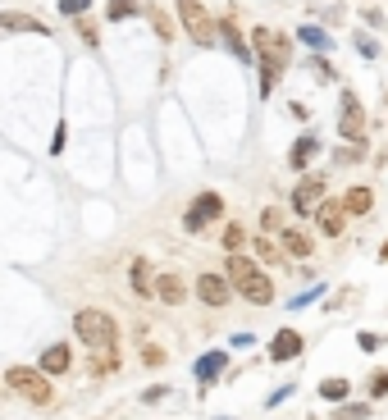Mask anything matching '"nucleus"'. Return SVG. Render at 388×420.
<instances>
[{"label": "nucleus", "instance_id": "obj_1", "mask_svg": "<svg viewBox=\"0 0 388 420\" xmlns=\"http://www.w3.org/2000/svg\"><path fill=\"white\" fill-rule=\"evenodd\" d=\"M229 283L238 288V292H242L252 306H270V301H274V283H270V279L256 270L252 256H238V252L229 256Z\"/></svg>", "mask_w": 388, "mask_h": 420}, {"label": "nucleus", "instance_id": "obj_2", "mask_svg": "<svg viewBox=\"0 0 388 420\" xmlns=\"http://www.w3.org/2000/svg\"><path fill=\"white\" fill-rule=\"evenodd\" d=\"M73 333L91 347V352H100V347H114V333H119V329H114L110 310H91L87 306V310H78V315H73Z\"/></svg>", "mask_w": 388, "mask_h": 420}, {"label": "nucleus", "instance_id": "obj_3", "mask_svg": "<svg viewBox=\"0 0 388 420\" xmlns=\"http://www.w3.org/2000/svg\"><path fill=\"white\" fill-rule=\"evenodd\" d=\"M252 42H256V55H261V69H274V73H279V69H283V64L292 60V46H288V37H283V33L256 28V37H252Z\"/></svg>", "mask_w": 388, "mask_h": 420}, {"label": "nucleus", "instance_id": "obj_4", "mask_svg": "<svg viewBox=\"0 0 388 420\" xmlns=\"http://www.w3.org/2000/svg\"><path fill=\"white\" fill-rule=\"evenodd\" d=\"M10 388L19 393V398H28L33 407H42V402H51V379L42 375V370H28V365H14L10 375Z\"/></svg>", "mask_w": 388, "mask_h": 420}, {"label": "nucleus", "instance_id": "obj_5", "mask_svg": "<svg viewBox=\"0 0 388 420\" xmlns=\"http://www.w3.org/2000/svg\"><path fill=\"white\" fill-rule=\"evenodd\" d=\"M174 5H178L183 28L192 33V42L197 46H215V23H211V14H206V5H201V0H174Z\"/></svg>", "mask_w": 388, "mask_h": 420}, {"label": "nucleus", "instance_id": "obj_6", "mask_svg": "<svg viewBox=\"0 0 388 420\" xmlns=\"http://www.w3.org/2000/svg\"><path fill=\"white\" fill-rule=\"evenodd\" d=\"M224 215V201H220V192H201L197 201H192V210L183 215V229L188 233H201L211 220H220Z\"/></svg>", "mask_w": 388, "mask_h": 420}, {"label": "nucleus", "instance_id": "obj_7", "mask_svg": "<svg viewBox=\"0 0 388 420\" xmlns=\"http://www.w3.org/2000/svg\"><path fill=\"white\" fill-rule=\"evenodd\" d=\"M338 133L347 142H366V114H361V100L352 91H343V119H338Z\"/></svg>", "mask_w": 388, "mask_h": 420}, {"label": "nucleus", "instance_id": "obj_8", "mask_svg": "<svg viewBox=\"0 0 388 420\" xmlns=\"http://www.w3.org/2000/svg\"><path fill=\"white\" fill-rule=\"evenodd\" d=\"M320 197H324V174H306V178L297 183V197H292V210H297V215H310Z\"/></svg>", "mask_w": 388, "mask_h": 420}, {"label": "nucleus", "instance_id": "obj_9", "mask_svg": "<svg viewBox=\"0 0 388 420\" xmlns=\"http://www.w3.org/2000/svg\"><path fill=\"white\" fill-rule=\"evenodd\" d=\"M197 297L206 301V306H224V301H229V279L201 274V279H197Z\"/></svg>", "mask_w": 388, "mask_h": 420}, {"label": "nucleus", "instance_id": "obj_10", "mask_svg": "<svg viewBox=\"0 0 388 420\" xmlns=\"http://www.w3.org/2000/svg\"><path fill=\"white\" fill-rule=\"evenodd\" d=\"M155 297L169 301V306H183V301H188V283H183V274H160L155 279Z\"/></svg>", "mask_w": 388, "mask_h": 420}, {"label": "nucleus", "instance_id": "obj_11", "mask_svg": "<svg viewBox=\"0 0 388 420\" xmlns=\"http://www.w3.org/2000/svg\"><path fill=\"white\" fill-rule=\"evenodd\" d=\"M343 220H347V210L338 206V201H324V206L315 210V224H320L324 238H338V233H343Z\"/></svg>", "mask_w": 388, "mask_h": 420}, {"label": "nucleus", "instance_id": "obj_12", "mask_svg": "<svg viewBox=\"0 0 388 420\" xmlns=\"http://www.w3.org/2000/svg\"><path fill=\"white\" fill-rule=\"evenodd\" d=\"M0 28H5V33H37V37H46V33H51V28H46L42 19H33V14H19V10L0 14Z\"/></svg>", "mask_w": 388, "mask_h": 420}, {"label": "nucleus", "instance_id": "obj_13", "mask_svg": "<svg viewBox=\"0 0 388 420\" xmlns=\"http://www.w3.org/2000/svg\"><path fill=\"white\" fill-rule=\"evenodd\" d=\"M297 352H301V333H292V329L274 333V343H270V356H274V361H292Z\"/></svg>", "mask_w": 388, "mask_h": 420}, {"label": "nucleus", "instance_id": "obj_14", "mask_svg": "<svg viewBox=\"0 0 388 420\" xmlns=\"http://www.w3.org/2000/svg\"><path fill=\"white\" fill-rule=\"evenodd\" d=\"M42 375H64L69 370V347L64 343H55V347H46L42 352V365H37Z\"/></svg>", "mask_w": 388, "mask_h": 420}, {"label": "nucleus", "instance_id": "obj_15", "mask_svg": "<svg viewBox=\"0 0 388 420\" xmlns=\"http://www.w3.org/2000/svg\"><path fill=\"white\" fill-rule=\"evenodd\" d=\"M220 370H229V356H224V352H206L197 361V379H201V384H215Z\"/></svg>", "mask_w": 388, "mask_h": 420}, {"label": "nucleus", "instance_id": "obj_16", "mask_svg": "<svg viewBox=\"0 0 388 420\" xmlns=\"http://www.w3.org/2000/svg\"><path fill=\"white\" fill-rule=\"evenodd\" d=\"M215 37H224V42H229V51H233V55H238V60H252V46H247L242 37H238V28H233L229 19H224L220 28H215Z\"/></svg>", "mask_w": 388, "mask_h": 420}, {"label": "nucleus", "instance_id": "obj_17", "mask_svg": "<svg viewBox=\"0 0 388 420\" xmlns=\"http://www.w3.org/2000/svg\"><path fill=\"white\" fill-rule=\"evenodd\" d=\"M370 206H375V192H370V188H352V192H347V201H343L347 215H370Z\"/></svg>", "mask_w": 388, "mask_h": 420}, {"label": "nucleus", "instance_id": "obj_18", "mask_svg": "<svg viewBox=\"0 0 388 420\" xmlns=\"http://www.w3.org/2000/svg\"><path fill=\"white\" fill-rule=\"evenodd\" d=\"M315 151H320V142H315V137H301V142L288 151V165H292V169H306V165H310V155H315Z\"/></svg>", "mask_w": 388, "mask_h": 420}, {"label": "nucleus", "instance_id": "obj_19", "mask_svg": "<svg viewBox=\"0 0 388 420\" xmlns=\"http://www.w3.org/2000/svg\"><path fill=\"white\" fill-rule=\"evenodd\" d=\"M91 370H96V375H114V370H119V356H114V347H110V352L100 347V352L91 356Z\"/></svg>", "mask_w": 388, "mask_h": 420}, {"label": "nucleus", "instance_id": "obj_20", "mask_svg": "<svg viewBox=\"0 0 388 420\" xmlns=\"http://www.w3.org/2000/svg\"><path fill=\"white\" fill-rule=\"evenodd\" d=\"M133 288L142 292V297L155 292V279H151V270H146V261H133Z\"/></svg>", "mask_w": 388, "mask_h": 420}, {"label": "nucleus", "instance_id": "obj_21", "mask_svg": "<svg viewBox=\"0 0 388 420\" xmlns=\"http://www.w3.org/2000/svg\"><path fill=\"white\" fill-rule=\"evenodd\" d=\"M283 247H288V256H310V238L306 233H283Z\"/></svg>", "mask_w": 388, "mask_h": 420}, {"label": "nucleus", "instance_id": "obj_22", "mask_svg": "<svg viewBox=\"0 0 388 420\" xmlns=\"http://www.w3.org/2000/svg\"><path fill=\"white\" fill-rule=\"evenodd\" d=\"M320 398L324 402H343L347 398V379H324V384H320Z\"/></svg>", "mask_w": 388, "mask_h": 420}, {"label": "nucleus", "instance_id": "obj_23", "mask_svg": "<svg viewBox=\"0 0 388 420\" xmlns=\"http://www.w3.org/2000/svg\"><path fill=\"white\" fill-rule=\"evenodd\" d=\"M297 42H306L310 51H324V46H329V37H324L320 28H301V33H297Z\"/></svg>", "mask_w": 388, "mask_h": 420}, {"label": "nucleus", "instance_id": "obj_24", "mask_svg": "<svg viewBox=\"0 0 388 420\" xmlns=\"http://www.w3.org/2000/svg\"><path fill=\"white\" fill-rule=\"evenodd\" d=\"M137 0H110V19H133Z\"/></svg>", "mask_w": 388, "mask_h": 420}, {"label": "nucleus", "instance_id": "obj_25", "mask_svg": "<svg viewBox=\"0 0 388 420\" xmlns=\"http://www.w3.org/2000/svg\"><path fill=\"white\" fill-rule=\"evenodd\" d=\"M91 0H60V14H69V19H78V14H87Z\"/></svg>", "mask_w": 388, "mask_h": 420}, {"label": "nucleus", "instance_id": "obj_26", "mask_svg": "<svg viewBox=\"0 0 388 420\" xmlns=\"http://www.w3.org/2000/svg\"><path fill=\"white\" fill-rule=\"evenodd\" d=\"M370 416V407H338L333 411V420H366Z\"/></svg>", "mask_w": 388, "mask_h": 420}, {"label": "nucleus", "instance_id": "obj_27", "mask_svg": "<svg viewBox=\"0 0 388 420\" xmlns=\"http://www.w3.org/2000/svg\"><path fill=\"white\" fill-rule=\"evenodd\" d=\"M242 238H247V233L238 229V224H229V229H224V247H229V252H238V247H242Z\"/></svg>", "mask_w": 388, "mask_h": 420}, {"label": "nucleus", "instance_id": "obj_28", "mask_svg": "<svg viewBox=\"0 0 388 420\" xmlns=\"http://www.w3.org/2000/svg\"><path fill=\"white\" fill-rule=\"evenodd\" d=\"M151 23H155V33L165 37V42H169V37H174V28H169V19H165V14H160V10H151Z\"/></svg>", "mask_w": 388, "mask_h": 420}, {"label": "nucleus", "instance_id": "obj_29", "mask_svg": "<svg viewBox=\"0 0 388 420\" xmlns=\"http://www.w3.org/2000/svg\"><path fill=\"white\" fill-rule=\"evenodd\" d=\"M388 393V370H379L375 379H370V398H384Z\"/></svg>", "mask_w": 388, "mask_h": 420}, {"label": "nucleus", "instance_id": "obj_30", "mask_svg": "<svg viewBox=\"0 0 388 420\" xmlns=\"http://www.w3.org/2000/svg\"><path fill=\"white\" fill-rule=\"evenodd\" d=\"M356 51H361V55H366V60H375V55H379V46H375V42H370V37H366V33L356 37Z\"/></svg>", "mask_w": 388, "mask_h": 420}, {"label": "nucleus", "instance_id": "obj_31", "mask_svg": "<svg viewBox=\"0 0 388 420\" xmlns=\"http://www.w3.org/2000/svg\"><path fill=\"white\" fill-rule=\"evenodd\" d=\"M256 256H261V261H279V252H274V247L265 243V238H261V243H256Z\"/></svg>", "mask_w": 388, "mask_h": 420}, {"label": "nucleus", "instance_id": "obj_32", "mask_svg": "<svg viewBox=\"0 0 388 420\" xmlns=\"http://www.w3.org/2000/svg\"><path fill=\"white\" fill-rule=\"evenodd\" d=\"M261 229H265V233L279 229V210H265V215H261Z\"/></svg>", "mask_w": 388, "mask_h": 420}, {"label": "nucleus", "instance_id": "obj_33", "mask_svg": "<svg viewBox=\"0 0 388 420\" xmlns=\"http://www.w3.org/2000/svg\"><path fill=\"white\" fill-rule=\"evenodd\" d=\"M142 361L146 365H160V361H165V352H160V347H142Z\"/></svg>", "mask_w": 388, "mask_h": 420}, {"label": "nucleus", "instance_id": "obj_34", "mask_svg": "<svg viewBox=\"0 0 388 420\" xmlns=\"http://www.w3.org/2000/svg\"><path fill=\"white\" fill-rule=\"evenodd\" d=\"M356 343H361V352H375V347H379V338H375V333H361Z\"/></svg>", "mask_w": 388, "mask_h": 420}, {"label": "nucleus", "instance_id": "obj_35", "mask_svg": "<svg viewBox=\"0 0 388 420\" xmlns=\"http://www.w3.org/2000/svg\"><path fill=\"white\" fill-rule=\"evenodd\" d=\"M384 261H388V243H384Z\"/></svg>", "mask_w": 388, "mask_h": 420}]
</instances>
